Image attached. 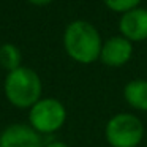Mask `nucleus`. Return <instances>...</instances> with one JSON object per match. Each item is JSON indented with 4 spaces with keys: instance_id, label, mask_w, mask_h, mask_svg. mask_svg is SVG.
Instances as JSON below:
<instances>
[{
    "instance_id": "1",
    "label": "nucleus",
    "mask_w": 147,
    "mask_h": 147,
    "mask_svg": "<svg viewBox=\"0 0 147 147\" xmlns=\"http://www.w3.org/2000/svg\"><path fill=\"white\" fill-rule=\"evenodd\" d=\"M103 40L93 24L87 21H73L63 32L65 52L74 62L82 65L93 63L100 59Z\"/></svg>"
},
{
    "instance_id": "2",
    "label": "nucleus",
    "mask_w": 147,
    "mask_h": 147,
    "mask_svg": "<svg viewBox=\"0 0 147 147\" xmlns=\"http://www.w3.org/2000/svg\"><path fill=\"white\" fill-rule=\"evenodd\" d=\"M7 100L18 109H30L41 100L43 84L38 73L29 67H19L10 71L3 84Z\"/></svg>"
},
{
    "instance_id": "3",
    "label": "nucleus",
    "mask_w": 147,
    "mask_h": 147,
    "mask_svg": "<svg viewBox=\"0 0 147 147\" xmlns=\"http://www.w3.org/2000/svg\"><path fill=\"white\" fill-rule=\"evenodd\" d=\"M105 138L111 147H138L144 138V125L136 115L120 112L108 120Z\"/></svg>"
},
{
    "instance_id": "4",
    "label": "nucleus",
    "mask_w": 147,
    "mask_h": 147,
    "mask_svg": "<svg viewBox=\"0 0 147 147\" xmlns=\"http://www.w3.org/2000/svg\"><path fill=\"white\" fill-rule=\"evenodd\" d=\"M67 109L57 98H41L29 109V123L36 133L52 134L63 127Z\"/></svg>"
},
{
    "instance_id": "5",
    "label": "nucleus",
    "mask_w": 147,
    "mask_h": 147,
    "mask_svg": "<svg viewBox=\"0 0 147 147\" xmlns=\"http://www.w3.org/2000/svg\"><path fill=\"white\" fill-rule=\"evenodd\" d=\"M0 147H45V141L30 125L13 123L0 133Z\"/></svg>"
},
{
    "instance_id": "6",
    "label": "nucleus",
    "mask_w": 147,
    "mask_h": 147,
    "mask_svg": "<svg viewBox=\"0 0 147 147\" xmlns=\"http://www.w3.org/2000/svg\"><path fill=\"white\" fill-rule=\"evenodd\" d=\"M133 55V43L123 38L122 35L111 36L106 41H103L100 60L111 68H119L128 63V60Z\"/></svg>"
},
{
    "instance_id": "7",
    "label": "nucleus",
    "mask_w": 147,
    "mask_h": 147,
    "mask_svg": "<svg viewBox=\"0 0 147 147\" xmlns=\"http://www.w3.org/2000/svg\"><path fill=\"white\" fill-rule=\"evenodd\" d=\"M119 30L123 38L131 43L147 40V8H136L122 14L119 19Z\"/></svg>"
},
{
    "instance_id": "8",
    "label": "nucleus",
    "mask_w": 147,
    "mask_h": 147,
    "mask_svg": "<svg viewBox=\"0 0 147 147\" xmlns=\"http://www.w3.org/2000/svg\"><path fill=\"white\" fill-rule=\"evenodd\" d=\"M123 98L133 109L147 112V81L133 79L123 87Z\"/></svg>"
},
{
    "instance_id": "9",
    "label": "nucleus",
    "mask_w": 147,
    "mask_h": 147,
    "mask_svg": "<svg viewBox=\"0 0 147 147\" xmlns=\"http://www.w3.org/2000/svg\"><path fill=\"white\" fill-rule=\"evenodd\" d=\"M21 62H22V54L18 46H14L13 43H3L0 46V67L5 68L8 73L22 67Z\"/></svg>"
},
{
    "instance_id": "10",
    "label": "nucleus",
    "mask_w": 147,
    "mask_h": 147,
    "mask_svg": "<svg viewBox=\"0 0 147 147\" xmlns=\"http://www.w3.org/2000/svg\"><path fill=\"white\" fill-rule=\"evenodd\" d=\"M106 5V8H109L111 11H114V13H128V11L131 10H136V8H139L141 2L142 0H103Z\"/></svg>"
},
{
    "instance_id": "11",
    "label": "nucleus",
    "mask_w": 147,
    "mask_h": 147,
    "mask_svg": "<svg viewBox=\"0 0 147 147\" xmlns=\"http://www.w3.org/2000/svg\"><path fill=\"white\" fill-rule=\"evenodd\" d=\"M27 2L35 5V7H46V5H49L51 2H54V0H27Z\"/></svg>"
},
{
    "instance_id": "12",
    "label": "nucleus",
    "mask_w": 147,
    "mask_h": 147,
    "mask_svg": "<svg viewBox=\"0 0 147 147\" xmlns=\"http://www.w3.org/2000/svg\"><path fill=\"white\" fill-rule=\"evenodd\" d=\"M45 147H70V146L62 142V141H51V142L45 144Z\"/></svg>"
}]
</instances>
